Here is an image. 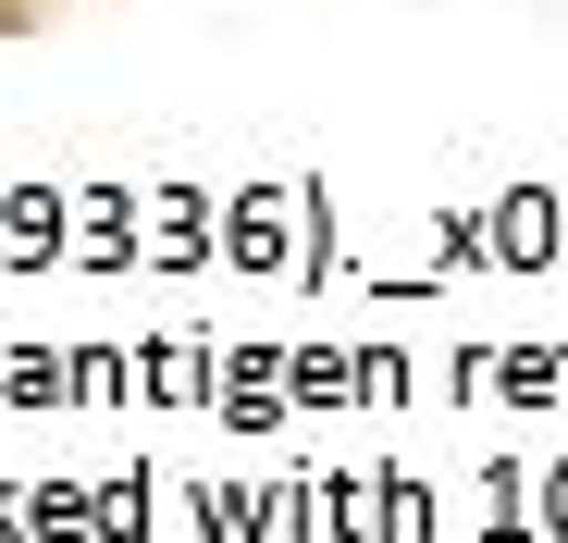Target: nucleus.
<instances>
[{
	"mask_svg": "<svg viewBox=\"0 0 568 543\" xmlns=\"http://www.w3.org/2000/svg\"><path fill=\"white\" fill-rule=\"evenodd\" d=\"M0 25H13V0H0Z\"/></svg>",
	"mask_w": 568,
	"mask_h": 543,
	"instance_id": "obj_1",
	"label": "nucleus"
}]
</instances>
